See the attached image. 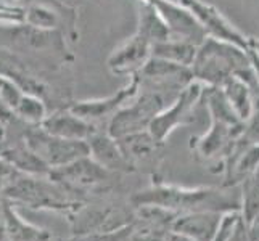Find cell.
I'll use <instances>...</instances> for the list:
<instances>
[{
	"label": "cell",
	"instance_id": "cell-1",
	"mask_svg": "<svg viewBox=\"0 0 259 241\" xmlns=\"http://www.w3.org/2000/svg\"><path fill=\"white\" fill-rule=\"evenodd\" d=\"M68 43L60 31L39 29L26 23H10L8 26L0 23V49L13 53L29 66L39 63L52 69V63L61 66L73 61Z\"/></svg>",
	"mask_w": 259,
	"mask_h": 241
},
{
	"label": "cell",
	"instance_id": "cell-2",
	"mask_svg": "<svg viewBox=\"0 0 259 241\" xmlns=\"http://www.w3.org/2000/svg\"><path fill=\"white\" fill-rule=\"evenodd\" d=\"M0 195L10 203L23 204L31 209H49L71 216L82 206L73 193L52 182L47 175H32L18 171Z\"/></svg>",
	"mask_w": 259,
	"mask_h": 241
},
{
	"label": "cell",
	"instance_id": "cell-3",
	"mask_svg": "<svg viewBox=\"0 0 259 241\" xmlns=\"http://www.w3.org/2000/svg\"><path fill=\"white\" fill-rule=\"evenodd\" d=\"M249 66L251 60L246 52L230 43L206 37L196 49L190 73L193 80L203 85L222 87L229 77L240 74Z\"/></svg>",
	"mask_w": 259,
	"mask_h": 241
},
{
	"label": "cell",
	"instance_id": "cell-4",
	"mask_svg": "<svg viewBox=\"0 0 259 241\" xmlns=\"http://www.w3.org/2000/svg\"><path fill=\"white\" fill-rule=\"evenodd\" d=\"M131 204L136 206H158L176 214L185 212H200V211H212L227 208L229 201L226 196L209 188H181L174 185L155 183L145 190H140L131 198Z\"/></svg>",
	"mask_w": 259,
	"mask_h": 241
},
{
	"label": "cell",
	"instance_id": "cell-5",
	"mask_svg": "<svg viewBox=\"0 0 259 241\" xmlns=\"http://www.w3.org/2000/svg\"><path fill=\"white\" fill-rule=\"evenodd\" d=\"M116 175L118 174L105 169L89 155L71 161L68 164L53 167L47 174L52 182L73 195L95 193L108 186Z\"/></svg>",
	"mask_w": 259,
	"mask_h": 241
},
{
	"label": "cell",
	"instance_id": "cell-6",
	"mask_svg": "<svg viewBox=\"0 0 259 241\" xmlns=\"http://www.w3.org/2000/svg\"><path fill=\"white\" fill-rule=\"evenodd\" d=\"M23 141L49 169L68 164L77 158L89 155L85 140H68L50 135L40 126H26Z\"/></svg>",
	"mask_w": 259,
	"mask_h": 241
},
{
	"label": "cell",
	"instance_id": "cell-7",
	"mask_svg": "<svg viewBox=\"0 0 259 241\" xmlns=\"http://www.w3.org/2000/svg\"><path fill=\"white\" fill-rule=\"evenodd\" d=\"M21 12L26 24L39 29L60 31L68 42L79 39L77 8L68 7L60 0H26Z\"/></svg>",
	"mask_w": 259,
	"mask_h": 241
},
{
	"label": "cell",
	"instance_id": "cell-8",
	"mask_svg": "<svg viewBox=\"0 0 259 241\" xmlns=\"http://www.w3.org/2000/svg\"><path fill=\"white\" fill-rule=\"evenodd\" d=\"M203 92L204 85L196 80H192L189 85L184 87L176 100L161 113H158L150 122L148 132L151 133V137L159 143H164V140L179 126L192 124L195 119L196 106L203 102Z\"/></svg>",
	"mask_w": 259,
	"mask_h": 241
},
{
	"label": "cell",
	"instance_id": "cell-9",
	"mask_svg": "<svg viewBox=\"0 0 259 241\" xmlns=\"http://www.w3.org/2000/svg\"><path fill=\"white\" fill-rule=\"evenodd\" d=\"M179 4H182L192 13L206 34V37L230 43L246 53L251 52L253 37H248L240 29H237L216 7L203 2V0H181Z\"/></svg>",
	"mask_w": 259,
	"mask_h": 241
},
{
	"label": "cell",
	"instance_id": "cell-10",
	"mask_svg": "<svg viewBox=\"0 0 259 241\" xmlns=\"http://www.w3.org/2000/svg\"><path fill=\"white\" fill-rule=\"evenodd\" d=\"M137 92H139V74L132 76L129 84L126 87L119 88V90L113 95H108L105 98H95V100L71 102L68 103L66 108L71 113L79 116V118L91 122L97 129H100L103 122H106V126H108V122L114 116V113L121 110L126 103H129L132 98L137 95Z\"/></svg>",
	"mask_w": 259,
	"mask_h": 241
},
{
	"label": "cell",
	"instance_id": "cell-11",
	"mask_svg": "<svg viewBox=\"0 0 259 241\" xmlns=\"http://www.w3.org/2000/svg\"><path fill=\"white\" fill-rule=\"evenodd\" d=\"M177 214L158 206H136L129 224V241H164Z\"/></svg>",
	"mask_w": 259,
	"mask_h": 241
},
{
	"label": "cell",
	"instance_id": "cell-12",
	"mask_svg": "<svg viewBox=\"0 0 259 241\" xmlns=\"http://www.w3.org/2000/svg\"><path fill=\"white\" fill-rule=\"evenodd\" d=\"M142 4H148L163 16L172 37L193 42L196 45L206 39V34L201 29L198 21L192 16L182 4L172 0H140Z\"/></svg>",
	"mask_w": 259,
	"mask_h": 241
},
{
	"label": "cell",
	"instance_id": "cell-13",
	"mask_svg": "<svg viewBox=\"0 0 259 241\" xmlns=\"http://www.w3.org/2000/svg\"><path fill=\"white\" fill-rule=\"evenodd\" d=\"M151 57V43L139 32L132 34L106 60L110 73L114 76H137Z\"/></svg>",
	"mask_w": 259,
	"mask_h": 241
},
{
	"label": "cell",
	"instance_id": "cell-14",
	"mask_svg": "<svg viewBox=\"0 0 259 241\" xmlns=\"http://www.w3.org/2000/svg\"><path fill=\"white\" fill-rule=\"evenodd\" d=\"M116 141L131 167V172L142 171V167L153 166L156 163V156L159 155V148L163 147V143L151 137L148 130L129 133V135L116 138Z\"/></svg>",
	"mask_w": 259,
	"mask_h": 241
},
{
	"label": "cell",
	"instance_id": "cell-15",
	"mask_svg": "<svg viewBox=\"0 0 259 241\" xmlns=\"http://www.w3.org/2000/svg\"><path fill=\"white\" fill-rule=\"evenodd\" d=\"M221 225L219 212L200 211L177 214L172 222V231L181 233L193 241H212Z\"/></svg>",
	"mask_w": 259,
	"mask_h": 241
},
{
	"label": "cell",
	"instance_id": "cell-16",
	"mask_svg": "<svg viewBox=\"0 0 259 241\" xmlns=\"http://www.w3.org/2000/svg\"><path fill=\"white\" fill-rule=\"evenodd\" d=\"M40 127L49 132L50 135H55L60 138H68V140H85L92 135L97 129L91 122L85 119L79 118L74 113H71L66 106L61 110H57L42 121Z\"/></svg>",
	"mask_w": 259,
	"mask_h": 241
},
{
	"label": "cell",
	"instance_id": "cell-17",
	"mask_svg": "<svg viewBox=\"0 0 259 241\" xmlns=\"http://www.w3.org/2000/svg\"><path fill=\"white\" fill-rule=\"evenodd\" d=\"M0 217H2L4 241H49L52 238L47 230L32 225L31 222L23 219L15 209V204L5 198L0 204Z\"/></svg>",
	"mask_w": 259,
	"mask_h": 241
},
{
	"label": "cell",
	"instance_id": "cell-18",
	"mask_svg": "<svg viewBox=\"0 0 259 241\" xmlns=\"http://www.w3.org/2000/svg\"><path fill=\"white\" fill-rule=\"evenodd\" d=\"M89 156L111 172H131V167L124 159L119 145L106 130H95L87 138Z\"/></svg>",
	"mask_w": 259,
	"mask_h": 241
},
{
	"label": "cell",
	"instance_id": "cell-19",
	"mask_svg": "<svg viewBox=\"0 0 259 241\" xmlns=\"http://www.w3.org/2000/svg\"><path fill=\"white\" fill-rule=\"evenodd\" d=\"M0 156H2L7 163H10L16 171L32 175H47L50 169L46 166V163L35 156L32 151L26 147V143L21 140H18L16 143L7 145L0 150Z\"/></svg>",
	"mask_w": 259,
	"mask_h": 241
},
{
	"label": "cell",
	"instance_id": "cell-20",
	"mask_svg": "<svg viewBox=\"0 0 259 241\" xmlns=\"http://www.w3.org/2000/svg\"><path fill=\"white\" fill-rule=\"evenodd\" d=\"M136 32L145 37L151 45L172 37L163 16L148 4H142L139 8V23Z\"/></svg>",
	"mask_w": 259,
	"mask_h": 241
},
{
	"label": "cell",
	"instance_id": "cell-21",
	"mask_svg": "<svg viewBox=\"0 0 259 241\" xmlns=\"http://www.w3.org/2000/svg\"><path fill=\"white\" fill-rule=\"evenodd\" d=\"M198 45L193 42L177 39V37H169L167 40L158 42L155 45H151V57H158L172 63L189 66L195 58V53Z\"/></svg>",
	"mask_w": 259,
	"mask_h": 241
},
{
	"label": "cell",
	"instance_id": "cell-22",
	"mask_svg": "<svg viewBox=\"0 0 259 241\" xmlns=\"http://www.w3.org/2000/svg\"><path fill=\"white\" fill-rule=\"evenodd\" d=\"M47 114L49 108L46 100L32 93H24L15 110V118L26 126H40Z\"/></svg>",
	"mask_w": 259,
	"mask_h": 241
},
{
	"label": "cell",
	"instance_id": "cell-23",
	"mask_svg": "<svg viewBox=\"0 0 259 241\" xmlns=\"http://www.w3.org/2000/svg\"><path fill=\"white\" fill-rule=\"evenodd\" d=\"M49 241H129V225L106 233H74L68 238H50Z\"/></svg>",
	"mask_w": 259,
	"mask_h": 241
},
{
	"label": "cell",
	"instance_id": "cell-24",
	"mask_svg": "<svg viewBox=\"0 0 259 241\" xmlns=\"http://www.w3.org/2000/svg\"><path fill=\"white\" fill-rule=\"evenodd\" d=\"M16 172H18L16 169L10 163H7L2 156H0V191H2L8 183H10V180L15 177Z\"/></svg>",
	"mask_w": 259,
	"mask_h": 241
},
{
	"label": "cell",
	"instance_id": "cell-25",
	"mask_svg": "<svg viewBox=\"0 0 259 241\" xmlns=\"http://www.w3.org/2000/svg\"><path fill=\"white\" fill-rule=\"evenodd\" d=\"M164 241H193V239H190V238H187V236H184V235H181V233H176V231H169V235L166 236V239Z\"/></svg>",
	"mask_w": 259,
	"mask_h": 241
},
{
	"label": "cell",
	"instance_id": "cell-26",
	"mask_svg": "<svg viewBox=\"0 0 259 241\" xmlns=\"http://www.w3.org/2000/svg\"><path fill=\"white\" fill-rule=\"evenodd\" d=\"M251 50L256 53V55L259 57V39H254L253 37V42H251Z\"/></svg>",
	"mask_w": 259,
	"mask_h": 241
},
{
	"label": "cell",
	"instance_id": "cell-27",
	"mask_svg": "<svg viewBox=\"0 0 259 241\" xmlns=\"http://www.w3.org/2000/svg\"><path fill=\"white\" fill-rule=\"evenodd\" d=\"M60 2H63V4H65V5H68V7L77 8V7H76V0H60Z\"/></svg>",
	"mask_w": 259,
	"mask_h": 241
},
{
	"label": "cell",
	"instance_id": "cell-28",
	"mask_svg": "<svg viewBox=\"0 0 259 241\" xmlns=\"http://www.w3.org/2000/svg\"><path fill=\"white\" fill-rule=\"evenodd\" d=\"M2 200H4V198H2V195H0V204H2Z\"/></svg>",
	"mask_w": 259,
	"mask_h": 241
}]
</instances>
